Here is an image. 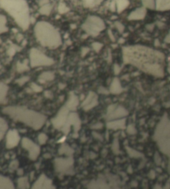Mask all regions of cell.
Returning <instances> with one entry per match:
<instances>
[{
  "mask_svg": "<svg viewBox=\"0 0 170 189\" xmlns=\"http://www.w3.org/2000/svg\"><path fill=\"white\" fill-rule=\"evenodd\" d=\"M122 52L125 63L134 65L154 76H163L165 56L162 53L142 45L124 47Z\"/></svg>",
  "mask_w": 170,
  "mask_h": 189,
  "instance_id": "1",
  "label": "cell"
},
{
  "mask_svg": "<svg viewBox=\"0 0 170 189\" xmlns=\"http://www.w3.org/2000/svg\"><path fill=\"white\" fill-rule=\"evenodd\" d=\"M2 111L11 119L24 123L35 130H40L47 119L43 114L24 106H9L4 108Z\"/></svg>",
  "mask_w": 170,
  "mask_h": 189,
  "instance_id": "2",
  "label": "cell"
},
{
  "mask_svg": "<svg viewBox=\"0 0 170 189\" xmlns=\"http://www.w3.org/2000/svg\"><path fill=\"white\" fill-rule=\"evenodd\" d=\"M0 7L10 14L24 31L29 27V9L25 0H0Z\"/></svg>",
  "mask_w": 170,
  "mask_h": 189,
  "instance_id": "3",
  "label": "cell"
},
{
  "mask_svg": "<svg viewBox=\"0 0 170 189\" xmlns=\"http://www.w3.org/2000/svg\"><path fill=\"white\" fill-rule=\"evenodd\" d=\"M34 33L37 40L43 47L55 48L62 43L59 32L48 22H37L34 27Z\"/></svg>",
  "mask_w": 170,
  "mask_h": 189,
  "instance_id": "4",
  "label": "cell"
},
{
  "mask_svg": "<svg viewBox=\"0 0 170 189\" xmlns=\"http://www.w3.org/2000/svg\"><path fill=\"white\" fill-rule=\"evenodd\" d=\"M105 23L103 20L98 16L91 15L86 19L82 25V29L89 35L96 37L105 29Z\"/></svg>",
  "mask_w": 170,
  "mask_h": 189,
  "instance_id": "5",
  "label": "cell"
},
{
  "mask_svg": "<svg viewBox=\"0 0 170 189\" xmlns=\"http://www.w3.org/2000/svg\"><path fill=\"white\" fill-rule=\"evenodd\" d=\"M29 62L32 68L43 67V66H51L54 61V60L45 55L41 51L35 48H31L29 53Z\"/></svg>",
  "mask_w": 170,
  "mask_h": 189,
  "instance_id": "6",
  "label": "cell"
},
{
  "mask_svg": "<svg viewBox=\"0 0 170 189\" xmlns=\"http://www.w3.org/2000/svg\"><path fill=\"white\" fill-rule=\"evenodd\" d=\"M74 159L73 157L57 158L54 159V168L58 173L72 174L74 173Z\"/></svg>",
  "mask_w": 170,
  "mask_h": 189,
  "instance_id": "7",
  "label": "cell"
},
{
  "mask_svg": "<svg viewBox=\"0 0 170 189\" xmlns=\"http://www.w3.org/2000/svg\"><path fill=\"white\" fill-rule=\"evenodd\" d=\"M69 110H70L66 105L60 109L56 116L51 119L52 124L54 128L59 130L65 125L69 115Z\"/></svg>",
  "mask_w": 170,
  "mask_h": 189,
  "instance_id": "8",
  "label": "cell"
},
{
  "mask_svg": "<svg viewBox=\"0 0 170 189\" xmlns=\"http://www.w3.org/2000/svg\"><path fill=\"white\" fill-rule=\"evenodd\" d=\"M21 145L23 147L28 151L29 157L31 160L35 161V160L37 159V157L39 155L40 152H41L39 145L35 144L32 140L27 138V137L23 138L21 141Z\"/></svg>",
  "mask_w": 170,
  "mask_h": 189,
  "instance_id": "9",
  "label": "cell"
},
{
  "mask_svg": "<svg viewBox=\"0 0 170 189\" xmlns=\"http://www.w3.org/2000/svg\"><path fill=\"white\" fill-rule=\"evenodd\" d=\"M81 122L79 118V116L76 112H72L68 115L67 123L61 128V130L65 134H68L70 131V127L71 125L73 126L74 132L77 133L80 130Z\"/></svg>",
  "mask_w": 170,
  "mask_h": 189,
  "instance_id": "10",
  "label": "cell"
},
{
  "mask_svg": "<svg viewBox=\"0 0 170 189\" xmlns=\"http://www.w3.org/2000/svg\"><path fill=\"white\" fill-rule=\"evenodd\" d=\"M20 141V136L16 130H10L8 131L6 137V147L12 149L18 145Z\"/></svg>",
  "mask_w": 170,
  "mask_h": 189,
  "instance_id": "11",
  "label": "cell"
},
{
  "mask_svg": "<svg viewBox=\"0 0 170 189\" xmlns=\"http://www.w3.org/2000/svg\"><path fill=\"white\" fill-rule=\"evenodd\" d=\"M53 181L50 179L43 174L39 177L35 182L33 185L32 188H54Z\"/></svg>",
  "mask_w": 170,
  "mask_h": 189,
  "instance_id": "12",
  "label": "cell"
},
{
  "mask_svg": "<svg viewBox=\"0 0 170 189\" xmlns=\"http://www.w3.org/2000/svg\"><path fill=\"white\" fill-rule=\"evenodd\" d=\"M98 104V96L96 94L93 92H89L88 96L82 103V107L84 110L88 111Z\"/></svg>",
  "mask_w": 170,
  "mask_h": 189,
  "instance_id": "13",
  "label": "cell"
},
{
  "mask_svg": "<svg viewBox=\"0 0 170 189\" xmlns=\"http://www.w3.org/2000/svg\"><path fill=\"white\" fill-rule=\"evenodd\" d=\"M147 10L145 7H141L132 11L128 17V20H141L145 18Z\"/></svg>",
  "mask_w": 170,
  "mask_h": 189,
  "instance_id": "14",
  "label": "cell"
},
{
  "mask_svg": "<svg viewBox=\"0 0 170 189\" xmlns=\"http://www.w3.org/2000/svg\"><path fill=\"white\" fill-rule=\"evenodd\" d=\"M128 114V112L124 108L120 106L115 108L110 114H108L107 116L108 119H113L116 118H119V117H124L126 116H127Z\"/></svg>",
  "mask_w": 170,
  "mask_h": 189,
  "instance_id": "15",
  "label": "cell"
},
{
  "mask_svg": "<svg viewBox=\"0 0 170 189\" xmlns=\"http://www.w3.org/2000/svg\"><path fill=\"white\" fill-rule=\"evenodd\" d=\"M79 104V100L78 98V97L73 92H71L70 95H69V98L67 100V103L65 105H67L68 108L70 110L74 111L77 110V108L78 105Z\"/></svg>",
  "mask_w": 170,
  "mask_h": 189,
  "instance_id": "16",
  "label": "cell"
},
{
  "mask_svg": "<svg viewBox=\"0 0 170 189\" xmlns=\"http://www.w3.org/2000/svg\"><path fill=\"white\" fill-rule=\"evenodd\" d=\"M155 10L168 11L170 10V0H154Z\"/></svg>",
  "mask_w": 170,
  "mask_h": 189,
  "instance_id": "17",
  "label": "cell"
},
{
  "mask_svg": "<svg viewBox=\"0 0 170 189\" xmlns=\"http://www.w3.org/2000/svg\"><path fill=\"white\" fill-rule=\"evenodd\" d=\"M125 122H126L125 119L110 122H108L107 124V127L109 129H112V130L124 129L125 127Z\"/></svg>",
  "mask_w": 170,
  "mask_h": 189,
  "instance_id": "18",
  "label": "cell"
},
{
  "mask_svg": "<svg viewBox=\"0 0 170 189\" xmlns=\"http://www.w3.org/2000/svg\"><path fill=\"white\" fill-rule=\"evenodd\" d=\"M13 183L7 177L0 174V188H14Z\"/></svg>",
  "mask_w": 170,
  "mask_h": 189,
  "instance_id": "19",
  "label": "cell"
},
{
  "mask_svg": "<svg viewBox=\"0 0 170 189\" xmlns=\"http://www.w3.org/2000/svg\"><path fill=\"white\" fill-rule=\"evenodd\" d=\"M8 89V86L6 84L0 82V104H4L6 103V96L7 94Z\"/></svg>",
  "mask_w": 170,
  "mask_h": 189,
  "instance_id": "20",
  "label": "cell"
},
{
  "mask_svg": "<svg viewBox=\"0 0 170 189\" xmlns=\"http://www.w3.org/2000/svg\"><path fill=\"white\" fill-rule=\"evenodd\" d=\"M110 92L113 94H119L122 91V88L121 86L120 82L118 78H115L112 81L110 86Z\"/></svg>",
  "mask_w": 170,
  "mask_h": 189,
  "instance_id": "21",
  "label": "cell"
},
{
  "mask_svg": "<svg viewBox=\"0 0 170 189\" xmlns=\"http://www.w3.org/2000/svg\"><path fill=\"white\" fill-rule=\"evenodd\" d=\"M54 78V74L53 73L47 71L43 73L39 77V81L41 83H44L46 81H52Z\"/></svg>",
  "mask_w": 170,
  "mask_h": 189,
  "instance_id": "22",
  "label": "cell"
},
{
  "mask_svg": "<svg viewBox=\"0 0 170 189\" xmlns=\"http://www.w3.org/2000/svg\"><path fill=\"white\" fill-rule=\"evenodd\" d=\"M116 10L118 13H121L128 7L130 2L128 0H116Z\"/></svg>",
  "mask_w": 170,
  "mask_h": 189,
  "instance_id": "23",
  "label": "cell"
},
{
  "mask_svg": "<svg viewBox=\"0 0 170 189\" xmlns=\"http://www.w3.org/2000/svg\"><path fill=\"white\" fill-rule=\"evenodd\" d=\"M7 18L4 15H0V34L4 33L8 31L7 27Z\"/></svg>",
  "mask_w": 170,
  "mask_h": 189,
  "instance_id": "24",
  "label": "cell"
},
{
  "mask_svg": "<svg viewBox=\"0 0 170 189\" xmlns=\"http://www.w3.org/2000/svg\"><path fill=\"white\" fill-rule=\"evenodd\" d=\"M52 9H53V5L50 4H47L46 5H43L41 7L39 11V13L43 15H49L51 13Z\"/></svg>",
  "mask_w": 170,
  "mask_h": 189,
  "instance_id": "25",
  "label": "cell"
},
{
  "mask_svg": "<svg viewBox=\"0 0 170 189\" xmlns=\"http://www.w3.org/2000/svg\"><path fill=\"white\" fill-rule=\"evenodd\" d=\"M7 128L8 125L7 122L4 119L0 117V141H1L3 137H4L5 133L6 132Z\"/></svg>",
  "mask_w": 170,
  "mask_h": 189,
  "instance_id": "26",
  "label": "cell"
},
{
  "mask_svg": "<svg viewBox=\"0 0 170 189\" xmlns=\"http://www.w3.org/2000/svg\"><path fill=\"white\" fill-rule=\"evenodd\" d=\"M28 60H25L23 62H18L17 64V70L19 73H23L24 71L28 70L29 68L28 67Z\"/></svg>",
  "mask_w": 170,
  "mask_h": 189,
  "instance_id": "27",
  "label": "cell"
},
{
  "mask_svg": "<svg viewBox=\"0 0 170 189\" xmlns=\"http://www.w3.org/2000/svg\"><path fill=\"white\" fill-rule=\"evenodd\" d=\"M83 4L86 7H94L99 5L103 0H82Z\"/></svg>",
  "mask_w": 170,
  "mask_h": 189,
  "instance_id": "28",
  "label": "cell"
},
{
  "mask_svg": "<svg viewBox=\"0 0 170 189\" xmlns=\"http://www.w3.org/2000/svg\"><path fill=\"white\" fill-rule=\"evenodd\" d=\"M18 188H29V183L27 177H21L17 180Z\"/></svg>",
  "mask_w": 170,
  "mask_h": 189,
  "instance_id": "29",
  "label": "cell"
},
{
  "mask_svg": "<svg viewBox=\"0 0 170 189\" xmlns=\"http://www.w3.org/2000/svg\"><path fill=\"white\" fill-rule=\"evenodd\" d=\"M74 153V150L68 145H63L59 149L60 154H65L67 156H70Z\"/></svg>",
  "mask_w": 170,
  "mask_h": 189,
  "instance_id": "30",
  "label": "cell"
},
{
  "mask_svg": "<svg viewBox=\"0 0 170 189\" xmlns=\"http://www.w3.org/2000/svg\"><path fill=\"white\" fill-rule=\"evenodd\" d=\"M142 4L146 8L152 10H155V4L154 0H142Z\"/></svg>",
  "mask_w": 170,
  "mask_h": 189,
  "instance_id": "31",
  "label": "cell"
},
{
  "mask_svg": "<svg viewBox=\"0 0 170 189\" xmlns=\"http://www.w3.org/2000/svg\"><path fill=\"white\" fill-rule=\"evenodd\" d=\"M69 10H69V8L67 6V5H66L65 3H63V2L60 3L58 7V11L59 13L64 14V13H67L68 11H69Z\"/></svg>",
  "mask_w": 170,
  "mask_h": 189,
  "instance_id": "32",
  "label": "cell"
},
{
  "mask_svg": "<svg viewBox=\"0 0 170 189\" xmlns=\"http://www.w3.org/2000/svg\"><path fill=\"white\" fill-rule=\"evenodd\" d=\"M48 137L45 133H40L38 136V141L40 145H43L47 142Z\"/></svg>",
  "mask_w": 170,
  "mask_h": 189,
  "instance_id": "33",
  "label": "cell"
},
{
  "mask_svg": "<svg viewBox=\"0 0 170 189\" xmlns=\"http://www.w3.org/2000/svg\"><path fill=\"white\" fill-rule=\"evenodd\" d=\"M127 151L129 153V155L132 157H140L142 156V154L139 152H137L136 151L132 149H130L128 147H127Z\"/></svg>",
  "mask_w": 170,
  "mask_h": 189,
  "instance_id": "34",
  "label": "cell"
},
{
  "mask_svg": "<svg viewBox=\"0 0 170 189\" xmlns=\"http://www.w3.org/2000/svg\"><path fill=\"white\" fill-rule=\"evenodd\" d=\"M92 47H93V49L96 51V53H99L102 48L103 45L102 43H100V42H93V45H92Z\"/></svg>",
  "mask_w": 170,
  "mask_h": 189,
  "instance_id": "35",
  "label": "cell"
},
{
  "mask_svg": "<svg viewBox=\"0 0 170 189\" xmlns=\"http://www.w3.org/2000/svg\"><path fill=\"white\" fill-rule=\"evenodd\" d=\"M29 80V77L24 76V77H21V78H20L19 79H17L16 81V82L19 86H23L24 84H25V83L27 82Z\"/></svg>",
  "mask_w": 170,
  "mask_h": 189,
  "instance_id": "36",
  "label": "cell"
},
{
  "mask_svg": "<svg viewBox=\"0 0 170 189\" xmlns=\"http://www.w3.org/2000/svg\"><path fill=\"white\" fill-rule=\"evenodd\" d=\"M31 88L33 91L36 92H40L43 91V88L40 86L37 85L35 83H31Z\"/></svg>",
  "mask_w": 170,
  "mask_h": 189,
  "instance_id": "37",
  "label": "cell"
},
{
  "mask_svg": "<svg viewBox=\"0 0 170 189\" xmlns=\"http://www.w3.org/2000/svg\"><path fill=\"white\" fill-rule=\"evenodd\" d=\"M115 26H116V27L117 28V29L118 30L119 32L120 33H122L124 32V25L122 23H121L119 21H116L115 22Z\"/></svg>",
  "mask_w": 170,
  "mask_h": 189,
  "instance_id": "38",
  "label": "cell"
},
{
  "mask_svg": "<svg viewBox=\"0 0 170 189\" xmlns=\"http://www.w3.org/2000/svg\"><path fill=\"white\" fill-rule=\"evenodd\" d=\"M16 51H17V49L15 46H11V47H10V48H9L7 51V54L10 56H12L15 54Z\"/></svg>",
  "mask_w": 170,
  "mask_h": 189,
  "instance_id": "39",
  "label": "cell"
},
{
  "mask_svg": "<svg viewBox=\"0 0 170 189\" xmlns=\"http://www.w3.org/2000/svg\"><path fill=\"white\" fill-rule=\"evenodd\" d=\"M112 149H113V151L114 153H118V151H119V145H118V140L116 139L114 141L113 145H112Z\"/></svg>",
  "mask_w": 170,
  "mask_h": 189,
  "instance_id": "40",
  "label": "cell"
},
{
  "mask_svg": "<svg viewBox=\"0 0 170 189\" xmlns=\"http://www.w3.org/2000/svg\"><path fill=\"white\" fill-rule=\"evenodd\" d=\"M127 131L129 133V134H135L136 133V130L135 129L134 126L130 125L128 126V127L127 129Z\"/></svg>",
  "mask_w": 170,
  "mask_h": 189,
  "instance_id": "41",
  "label": "cell"
},
{
  "mask_svg": "<svg viewBox=\"0 0 170 189\" xmlns=\"http://www.w3.org/2000/svg\"><path fill=\"white\" fill-rule=\"evenodd\" d=\"M89 52V48L87 47H84L82 48V52H81V56L84 57L86 54Z\"/></svg>",
  "mask_w": 170,
  "mask_h": 189,
  "instance_id": "42",
  "label": "cell"
},
{
  "mask_svg": "<svg viewBox=\"0 0 170 189\" xmlns=\"http://www.w3.org/2000/svg\"><path fill=\"white\" fill-rule=\"evenodd\" d=\"M110 9L112 11H115L116 10V1H112L110 5Z\"/></svg>",
  "mask_w": 170,
  "mask_h": 189,
  "instance_id": "43",
  "label": "cell"
},
{
  "mask_svg": "<svg viewBox=\"0 0 170 189\" xmlns=\"http://www.w3.org/2000/svg\"><path fill=\"white\" fill-rule=\"evenodd\" d=\"M114 71L115 74H118L120 72V68L118 64H115L114 67Z\"/></svg>",
  "mask_w": 170,
  "mask_h": 189,
  "instance_id": "44",
  "label": "cell"
},
{
  "mask_svg": "<svg viewBox=\"0 0 170 189\" xmlns=\"http://www.w3.org/2000/svg\"><path fill=\"white\" fill-rule=\"evenodd\" d=\"M108 34L109 38L110 39V40H111L112 41L114 42L115 41H116V39H115V37H114V35H113V33H112V31H111L110 30H108Z\"/></svg>",
  "mask_w": 170,
  "mask_h": 189,
  "instance_id": "45",
  "label": "cell"
},
{
  "mask_svg": "<svg viewBox=\"0 0 170 189\" xmlns=\"http://www.w3.org/2000/svg\"><path fill=\"white\" fill-rule=\"evenodd\" d=\"M47 4H49V0H40L39 1V5L41 7Z\"/></svg>",
  "mask_w": 170,
  "mask_h": 189,
  "instance_id": "46",
  "label": "cell"
},
{
  "mask_svg": "<svg viewBox=\"0 0 170 189\" xmlns=\"http://www.w3.org/2000/svg\"><path fill=\"white\" fill-rule=\"evenodd\" d=\"M102 124H100V123H97L96 124L94 125L92 127H93V129H100L102 128Z\"/></svg>",
  "mask_w": 170,
  "mask_h": 189,
  "instance_id": "47",
  "label": "cell"
},
{
  "mask_svg": "<svg viewBox=\"0 0 170 189\" xmlns=\"http://www.w3.org/2000/svg\"><path fill=\"white\" fill-rule=\"evenodd\" d=\"M146 27L148 31H152V30H153V29L154 27V25H153V24H148V25H146Z\"/></svg>",
  "mask_w": 170,
  "mask_h": 189,
  "instance_id": "48",
  "label": "cell"
},
{
  "mask_svg": "<svg viewBox=\"0 0 170 189\" xmlns=\"http://www.w3.org/2000/svg\"><path fill=\"white\" fill-rule=\"evenodd\" d=\"M165 42H168V43H170V31L169 33L167 35V36L165 38Z\"/></svg>",
  "mask_w": 170,
  "mask_h": 189,
  "instance_id": "49",
  "label": "cell"
},
{
  "mask_svg": "<svg viewBox=\"0 0 170 189\" xmlns=\"http://www.w3.org/2000/svg\"><path fill=\"white\" fill-rule=\"evenodd\" d=\"M101 88H102V90H101L100 89H99V92L100 93H102V94H108V92H107V90H106L105 88H102V87H101Z\"/></svg>",
  "mask_w": 170,
  "mask_h": 189,
  "instance_id": "50",
  "label": "cell"
},
{
  "mask_svg": "<svg viewBox=\"0 0 170 189\" xmlns=\"http://www.w3.org/2000/svg\"><path fill=\"white\" fill-rule=\"evenodd\" d=\"M23 38H24V37L22 36V35H21V34H19V35H18V36L17 37V41H21V40L23 39Z\"/></svg>",
  "mask_w": 170,
  "mask_h": 189,
  "instance_id": "51",
  "label": "cell"
},
{
  "mask_svg": "<svg viewBox=\"0 0 170 189\" xmlns=\"http://www.w3.org/2000/svg\"><path fill=\"white\" fill-rule=\"evenodd\" d=\"M155 45L157 46H157L160 45V42L158 41L157 39H156V40H155Z\"/></svg>",
  "mask_w": 170,
  "mask_h": 189,
  "instance_id": "52",
  "label": "cell"
},
{
  "mask_svg": "<svg viewBox=\"0 0 170 189\" xmlns=\"http://www.w3.org/2000/svg\"><path fill=\"white\" fill-rule=\"evenodd\" d=\"M124 42V39H120V41H119L120 43H121V42Z\"/></svg>",
  "mask_w": 170,
  "mask_h": 189,
  "instance_id": "53",
  "label": "cell"
},
{
  "mask_svg": "<svg viewBox=\"0 0 170 189\" xmlns=\"http://www.w3.org/2000/svg\"><path fill=\"white\" fill-rule=\"evenodd\" d=\"M168 70H169V72L170 73V64H169V68H168Z\"/></svg>",
  "mask_w": 170,
  "mask_h": 189,
  "instance_id": "54",
  "label": "cell"
},
{
  "mask_svg": "<svg viewBox=\"0 0 170 189\" xmlns=\"http://www.w3.org/2000/svg\"><path fill=\"white\" fill-rule=\"evenodd\" d=\"M1 64H0V69H1Z\"/></svg>",
  "mask_w": 170,
  "mask_h": 189,
  "instance_id": "55",
  "label": "cell"
},
{
  "mask_svg": "<svg viewBox=\"0 0 170 189\" xmlns=\"http://www.w3.org/2000/svg\"><path fill=\"white\" fill-rule=\"evenodd\" d=\"M0 43H1V40L0 39Z\"/></svg>",
  "mask_w": 170,
  "mask_h": 189,
  "instance_id": "56",
  "label": "cell"
}]
</instances>
